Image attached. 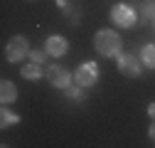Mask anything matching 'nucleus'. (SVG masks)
<instances>
[{"instance_id": "5", "label": "nucleus", "mask_w": 155, "mask_h": 148, "mask_svg": "<svg viewBox=\"0 0 155 148\" xmlns=\"http://www.w3.org/2000/svg\"><path fill=\"white\" fill-rule=\"evenodd\" d=\"M118 72L126 74V77H140L143 62L135 54H118Z\"/></svg>"}, {"instance_id": "14", "label": "nucleus", "mask_w": 155, "mask_h": 148, "mask_svg": "<svg viewBox=\"0 0 155 148\" xmlns=\"http://www.w3.org/2000/svg\"><path fill=\"white\" fill-rule=\"evenodd\" d=\"M30 59H32V62H37V64H45V59H47V52L32 49V52H30Z\"/></svg>"}, {"instance_id": "8", "label": "nucleus", "mask_w": 155, "mask_h": 148, "mask_svg": "<svg viewBox=\"0 0 155 148\" xmlns=\"http://www.w3.org/2000/svg\"><path fill=\"white\" fill-rule=\"evenodd\" d=\"M15 99H17V89H15V84L8 82V79H3V84H0V101H3V104H12Z\"/></svg>"}, {"instance_id": "11", "label": "nucleus", "mask_w": 155, "mask_h": 148, "mask_svg": "<svg viewBox=\"0 0 155 148\" xmlns=\"http://www.w3.org/2000/svg\"><path fill=\"white\" fill-rule=\"evenodd\" d=\"M140 62H143V67L155 69V45H145V47H143V52H140Z\"/></svg>"}, {"instance_id": "3", "label": "nucleus", "mask_w": 155, "mask_h": 148, "mask_svg": "<svg viewBox=\"0 0 155 148\" xmlns=\"http://www.w3.org/2000/svg\"><path fill=\"white\" fill-rule=\"evenodd\" d=\"M27 54H30V45H27V37H22V35L12 37V40L8 42V47H5V57L10 62H20V59L27 57Z\"/></svg>"}, {"instance_id": "6", "label": "nucleus", "mask_w": 155, "mask_h": 148, "mask_svg": "<svg viewBox=\"0 0 155 148\" xmlns=\"http://www.w3.org/2000/svg\"><path fill=\"white\" fill-rule=\"evenodd\" d=\"M47 79H49V84H54L57 89H67V86L71 84V74H69L64 67H59V64H52V67L47 69Z\"/></svg>"}, {"instance_id": "7", "label": "nucleus", "mask_w": 155, "mask_h": 148, "mask_svg": "<svg viewBox=\"0 0 155 148\" xmlns=\"http://www.w3.org/2000/svg\"><path fill=\"white\" fill-rule=\"evenodd\" d=\"M67 49H69L67 37H62V35H52V37H47V42H45V52L49 54V57H64Z\"/></svg>"}, {"instance_id": "1", "label": "nucleus", "mask_w": 155, "mask_h": 148, "mask_svg": "<svg viewBox=\"0 0 155 148\" xmlns=\"http://www.w3.org/2000/svg\"><path fill=\"white\" fill-rule=\"evenodd\" d=\"M94 45L99 49V54H104V57H118L121 47H123V40L113 30H99L96 37H94Z\"/></svg>"}, {"instance_id": "9", "label": "nucleus", "mask_w": 155, "mask_h": 148, "mask_svg": "<svg viewBox=\"0 0 155 148\" xmlns=\"http://www.w3.org/2000/svg\"><path fill=\"white\" fill-rule=\"evenodd\" d=\"M42 74H47V72L42 69V64H37V62H32V59H30V64L22 67V77H25V79H40Z\"/></svg>"}, {"instance_id": "17", "label": "nucleus", "mask_w": 155, "mask_h": 148, "mask_svg": "<svg viewBox=\"0 0 155 148\" xmlns=\"http://www.w3.org/2000/svg\"><path fill=\"white\" fill-rule=\"evenodd\" d=\"M150 3H153V0H150Z\"/></svg>"}, {"instance_id": "10", "label": "nucleus", "mask_w": 155, "mask_h": 148, "mask_svg": "<svg viewBox=\"0 0 155 148\" xmlns=\"http://www.w3.org/2000/svg\"><path fill=\"white\" fill-rule=\"evenodd\" d=\"M17 121H20V116L12 114V111L8 109V104H3V111H0V126L8 128V126H15Z\"/></svg>"}, {"instance_id": "13", "label": "nucleus", "mask_w": 155, "mask_h": 148, "mask_svg": "<svg viewBox=\"0 0 155 148\" xmlns=\"http://www.w3.org/2000/svg\"><path fill=\"white\" fill-rule=\"evenodd\" d=\"M64 91H67V96H69L71 101H81V99H84V91H81V84H76V86H67Z\"/></svg>"}, {"instance_id": "16", "label": "nucleus", "mask_w": 155, "mask_h": 148, "mask_svg": "<svg viewBox=\"0 0 155 148\" xmlns=\"http://www.w3.org/2000/svg\"><path fill=\"white\" fill-rule=\"evenodd\" d=\"M148 114H150V116H153V119H155V101H153V104H150V106H148Z\"/></svg>"}, {"instance_id": "15", "label": "nucleus", "mask_w": 155, "mask_h": 148, "mask_svg": "<svg viewBox=\"0 0 155 148\" xmlns=\"http://www.w3.org/2000/svg\"><path fill=\"white\" fill-rule=\"evenodd\" d=\"M148 136L155 141V119H153V123H150V128H148Z\"/></svg>"}, {"instance_id": "4", "label": "nucleus", "mask_w": 155, "mask_h": 148, "mask_svg": "<svg viewBox=\"0 0 155 148\" xmlns=\"http://www.w3.org/2000/svg\"><path fill=\"white\" fill-rule=\"evenodd\" d=\"M74 79L81 86H94L96 82H99V67H96V62H84L79 69H76Z\"/></svg>"}, {"instance_id": "2", "label": "nucleus", "mask_w": 155, "mask_h": 148, "mask_svg": "<svg viewBox=\"0 0 155 148\" xmlns=\"http://www.w3.org/2000/svg\"><path fill=\"white\" fill-rule=\"evenodd\" d=\"M111 20L116 25H121V27H133L135 20H138V12H135V8L128 5V3H118L111 10Z\"/></svg>"}, {"instance_id": "12", "label": "nucleus", "mask_w": 155, "mask_h": 148, "mask_svg": "<svg viewBox=\"0 0 155 148\" xmlns=\"http://www.w3.org/2000/svg\"><path fill=\"white\" fill-rule=\"evenodd\" d=\"M140 17H143V22H145V25H155V5H153V3L145 5L143 12H140Z\"/></svg>"}]
</instances>
